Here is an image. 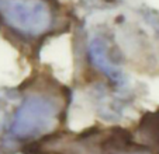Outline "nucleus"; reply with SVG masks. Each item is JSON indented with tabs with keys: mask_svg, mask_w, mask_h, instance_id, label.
I'll return each mask as SVG.
<instances>
[{
	"mask_svg": "<svg viewBox=\"0 0 159 154\" xmlns=\"http://www.w3.org/2000/svg\"><path fill=\"white\" fill-rule=\"evenodd\" d=\"M33 154H155L121 127H92L82 133L52 135L31 144Z\"/></svg>",
	"mask_w": 159,
	"mask_h": 154,
	"instance_id": "7ed1b4c3",
	"label": "nucleus"
},
{
	"mask_svg": "<svg viewBox=\"0 0 159 154\" xmlns=\"http://www.w3.org/2000/svg\"><path fill=\"white\" fill-rule=\"evenodd\" d=\"M89 55L92 58V62L94 63L99 70H102L104 74H107L111 80H120V71L116 69L113 60L108 59V48L103 39L96 38L92 41L89 48Z\"/></svg>",
	"mask_w": 159,
	"mask_h": 154,
	"instance_id": "20e7f679",
	"label": "nucleus"
},
{
	"mask_svg": "<svg viewBox=\"0 0 159 154\" xmlns=\"http://www.w3.org/2000/svg\"><path fill=\"white\" fill-rule=\"evenodd\" d=\"M0 23L31 49L69 28V18L57 0H0Z\"/></svg>",
	"mask_w": 159,
	"mask_h": 154,
	"instance_id": "f03ea898",
	"label": "nucleus"
},
{
	"mask_svg": "<svg viewBox=\"0 0 159 154\" xmlns=\"http://www.w3.org/2000/svg\"><path fill=\"white\" fill-rule=\"evenodd\" d=\"M137 137L151 148H159V108L142 116L137 127Z\"/></svg>",
	"mask_w": 159,
	"mask_h": 154,
	"instance_id": "39448f33",
	"label": "nucleus"
},
{
	"mask_svg": "<svg viewBox=\"0 0 159 154\" xmlns=\"http://www.w3.org/2000/svg\"><path fill=\"white\" fill-rule=\"evenodd\" d=\"M69 107V90L51 74H37L24 84L6 126L4 140L24 148L57 133Z\"/></svg>",
	"mask_w": 159,
	"mask_h": 154,
	"instance_id": "f257e3e1",
	"label": "nucleus"
}]
</instances>
